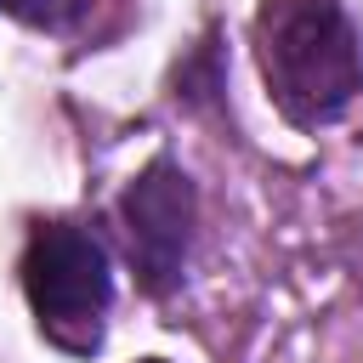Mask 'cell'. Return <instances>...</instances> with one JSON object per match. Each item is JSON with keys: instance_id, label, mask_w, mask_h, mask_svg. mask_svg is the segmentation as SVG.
I'll use <instances>...</instances> for the list:
<instances>
[{"instance_id": "4", "label": "cell", "mask_w": 363, "mask_h": 363, "mask_svg": "<svg viewBox=\"0 0 363 363\" xmlns=\"http://www.w3.org/2000/svg\"><path fill=\"white\" fill-rule=\"evenodd\" d=\"M0 11L28 28H74L91 11V0H0Z\"/></svg>"}, {"instance_id": "3", "label": "cell", "mask_w": 363, "mask_h": 363, "mask_svg": "<svg viewBox=\"0 0 363 363\" xmlns=\"http://www.w3.org/2000/svg\"><path fill=\"white\" fill-rule=\"evenodd\" d=\"M193 182L182 176V164L153 159L119 199L125 216V250L136 267V284L147 295H170L182 284L187 267V244H193Z\"/></svg>"}, {"instance_id": "5", "label": "cell", "mask_w": 363, "mask_h": 363, "mask_svg": "<svg viewBox=\"0 0 363 363\" xmlns=\"http://www.w3.org/2000/svg\"><path fill=\"white\" fill-rule=\"evenodd\" d=\"M142 363H164V357H142Z\"/></svg>"}, {"instance_id": "2", "label": "cell", "mask_w": 363, "mask_h": 363, "mask_svg": "<svg viewBox=\"0 0 363 363\" xmlns=\"http://www.w3.org/2000/svg\"><path fill=\"white\" fill-rule=\"evenodd\" d=\"M23 289L40 318V329L62 352H96L102 346V312L113 301L108 250L91 227L74 221H40L23 250Z\"/></svg>"}, {"instance_id": "1", "label": "cell", "mask_w": 363, "mask_h": 363, "mask_svg": "<svg viewBox=\"0 0 363 363\" xmlns=\"http://www.w3.org/2000/svg\"><path fill=\"white\" fill-rule=\"evenodd\" d=\"M255 51L272 102L295 125H329L363 91V45L335 0H261Z\"/></svg>"}]
</instances>
